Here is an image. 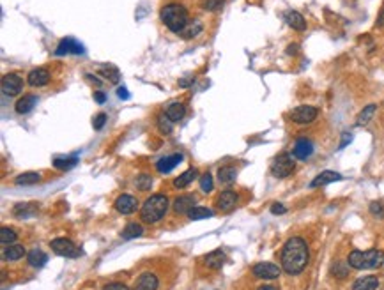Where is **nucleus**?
<instances>
[{"instance_id": "a19ab883", "label": "nucleus", "mask_w": 384, "mask_h": 290, "mask_svg": "<svg viewBox=\"0 0 384 290\" xmlns=\"http://www.w3.org/2000/svg\"><path fill=\"white\" fill-rule=\"evenodd\" d=\"M370 212L377 218H384V205L381 202H372L370 204Z\"/></svg>"}, {"instance_id": "c756f323", "label": "nucleus", "mask_w": 384, "mask_h": 290, "mask_svg": "<svg viewBox=\"0 0 384 290\" xmlns=\"http://www.w3.org/2000/svg\"><path fill=\"white\" fill-rule=\"evenodd\" d=\"M143 234V228L140 226L138 223H127L126 225V228L122 230V239H137V237H140Z\"/></svg>"}, {"instance_id": "e433bc0d", "label": "nucleus", "mask_w": 384, "mask_h": 290, "mask_svg": "<svg viewBox=\"0 0 384 290\" xmlns=\"http://www.w3.org/2000/svg\"><path fill=\"white\" fill-rule=\"evenodd\" d=\"M151 186H153V177L147 176V173H140L137 177V188L140 191H147V189H151Z\"/></svg>"}, {"instance_id": "f03ea898", "label": "nucleus", "mask_w": 384, "mask_h": 290, "mask_svg": "<svg viewBox=\"0 0 384 290\" xmlns=\"http://www.w3.org/2000/svg\"><path fill=\"white\" fill-rule=\"evenodd\" d=\"M159 18L175 34H182L188 25V11L182 4H167L159 11Z\"/></svg>"}, {"instance_id": "1a4fd4ad", "label": "nucleus", "mask_w": 384, "mask_h": 290, "mask_svg": "<svg viewBox=\"0 0 384 290\" xmlns=\"http://www.w3.org/2000/svg\"><path fill=\"white\" fill-rule=\"evenodd\" d=\"M251 273L255 278H262V280H277L282 274V269L278 265L271 264V262H261V264H255L251 267Z\"/></svg>"}, {"instance_id": "79ce46f5", "label": "nucleus", "mask_w": 384, "mask_h": 290, "mask_svg": "<svg viewBox=\"0 0 384 290\" xmlns=\"http://www.w3.org/2000/svg\"><path fill=\"white\" fill-rule=\"evenodd\" d=\"M105 122H106V115L105 113H98L94 117V121H93L94 129H101L103 126H105Z\"/></svg>"}, {"instance_id": "6ab92c4d", "label": "nucleus", "mask_w": 384, "mask_h": 290, "mask_svg": "<svg viewBox=\"0 0 384 290\" xmlns=\"http://www.w3.org/2000/svg\"><path fill=\"white\" fill-rule=\"evenodd\" d=\"M195 207V197L193 195H182L174 200V210L177 214H188Z\"/></svg>"}, {"instance_id": "4468645a", "label": "nucleus", "mask_w": 384, "mask_h": 290, "mask_svg": "<svg viewBox=\"0 0 384 290\" xmlns=\"http://www.w3.org/2000/svg\"><path fill=\"white\" fill-rule=\"evenodd\" d=\"M337 181H342V176H340V173L333 172V170H324V172H321L310 182V188H322V186H327Z\"/></svg>"}, {"instance_id": "37998d69", "label": "nucleus", "mask_w": 384, "mask_h": 290, "mask_svg": "<svg viewBox=\"0 0 384 290\" xmlns=\"http://www.w3.org/2000/svg\"><path fill=\"white\" fill-rule=\"evenodd\" d=\"M351 142H353V134L347 133V131H345V133H342V140H340V149L347 147V145L351 144Z\"/></svg>"}, {"instance_id": "473e14b6", "label": "nucleus", "mask_w": 384, "mask_h": 290, "mask_svg": "<svg viewBox=\"0 0 384 290\" xmlns=\"http://www.w3.org/2000/svg\"><path fill=\"white\" fill-rule=\"evenodd\" d=\"M188 216H190V220H193V221L207 220V218H213V210L207 209V207H197V205H195V207L188 212Z\"/></svg>"}, {"instance_id": "603ef678", "label": "nucleus", "mask_w": 384, "mask_h": 290, "mask_svg": "<svg viewBox=\"0 0 384 290\" xmlns=\"http://www.w3.org/2000/svg\"><path fill=\"white\" fill-rule=\"evenodd\" d=\"M377 25L384 27V9L381 11V14H379V20H377Z\"/></svg>"}, {"instance_id": "6e6552de", "label": "nucleus", "mask_w": 384, "mask_h": 290, "mask_svg": "<svg viewBox=\"0 0 384 290\" xmlns=\"http://www.w3.org/2000/svg\"><path fill=\"white\" fill-rule=\"evenodd\" d=\"M0 85H2V92L6 94V96H18L20 92H22L23 89V80L20 74H14V73H9V74H4L2 76V82H0Z\"/></svg>"}, {"instance_id": "5701e85b", "label": "nucleus", "mask_w": 384, "mask_h": 290, "mask_svg": "<svg viewBox=\"0 0 384 290\" xmlns=\"http://www.w3.org/2000/svg\"><path fill=\"white\" fill-rule=\"evenodd\" d=\"M35 212H38V204H34V202H23V204L14 205L13 209V214L16 218H30Z\"/></svg>"}, {"instance_id": "bb28decb", "label": "nucleus", "mask_w": 384, "mask_h": 290, "mask_svg": "<svg viewBox=\"0 0 384 290\" xmlns=\"http://www.w3.org/2000/svg\"><path fill=\"white\" fill-rule=\"evenodd\" d=\"M27 260H29V264L32 265V267L39 269L48 262V257H46L45 252H41V249H32V252H29V255H27Z\"/></svg>"}, {"instance_id": "ea45409f", "label": "nucleus", "mask_w": 384, "mask_h": 290, "mask_svg": "<svg viewBox=\"0 0 384 290\" xmlns=\"http://www.w3.org/2000/svg\"><path fill=\"white\" fill-rule=\"evenodd\" d=\"M220 7H223V0H204V9L218 11Z\"/></svg>"}, {"instance_id": "a18cd8bd", "label": "nucleus", "mask_w": 384, "mask_h": 290, "mask_svg": "<svg viewBox=\"0 0 384 290\" xmlns=\"http://www.w3.org/2000/svg\"><path fill=\"white\" fill-rule=\"evenodd\" d=\"M271 212L273 214H285L287 212V207L282 204H273L271 205Z\"/></svg>"}, {"instance_id": "aec40b11", "label": "nucleus", "mask_w": 384, "mask_h": 290, "mask_svg": "<svg viewBox=\"0 0 384 290\" xmlns=\"http://www.w3.org/2000/svg\"><path fill=\"white\" fill-rule=\"evenodd\" d=\"M285 22H287V25L294 30H299V32L306 30V20L303 18V14L298 13V11H289V13L285 14Z\"/></svg>"}, {"instance_id": "20e7f679", "label": "nucleus", "mask_w": 384, "mask_h": 290, "mask_svg": "<svg viewBox=\"0 0 384 290\" xmlns=\"http://www.w3.org/2000/svg\"><path fill=\"white\" fill-rule=\"evenodd\" d=\"M347 264L353 269H359V271L361 269H377L384 264V253L379 249H369V252L354 249L347 257Z\"/></svg>"}, {"instance_id": "f704fd0d", "label": "nucleus", "mask_w": 384, "mask_h": 290, "mask_svg": "<svg viewBox=\"0 0 384 290\" xmlns=\"http://www.w3.org/2000/svg\"><path fill=\"white\" fill-rule=\"evenodd\" d=\"M101 74L110 83H117L121 80V74H119L117 67H114V66H101Z\"/></svg>"}, {"instance_id": "c9c22d12", "label": "nucleus", "mask_w": 384, "mask_h": 290, "mask_svg": "<svg viewBox=\"0 0 384 290\" xmlns=\"http://www.w3.org/2000/svg\"><path fill=\"white\" fill-rule=\"evenodd\" d=\"M172 124H174V122L170 121L167 113H159L158 115V128H159V131H161L163 134H170Z\"/></svg>"}, {"instance_id": "4c0bfd02", "label": "nucleus", "mask_w": 384, "mask_h": 290, "mask_svg": "<svg viewBox=\"0 0 384 290\" xmlns=\"http://www.w3.org/2000/svg\"><path fill=\"white\" fill-rule=\"evenodd\" d=\"M213 188H214V182H213L211 173H204V176L200 177V189H202L204 193H209V191H213Z\"/></svg>"}, {"instance_id": "c85d7f7f", "label": "nucleus", "mask_w": 384, "mask_h": 290, "mask_svg": "<svg viewBox=\"0 0 384 290\" xmlns=\"http://www.w3.org/2000/svg\"><path fill=\"white\" fill-rule=\"evenodd\" d=\"M375 112H377V105H369V106H365V108H363L361 112H359L356 124H358V126H367V124H369V122L372 121V117L375 115Z\"/></svg>"}, {"instance_id": "9d476101", "label": "nucleus", "mask_w": 384, "mask_h": 290, "mask_svg": "<svg viewBox=\"0 0 384 290\" xmlns=\"http://www.w3.org/2000/svg\"><path fill=\"white\" fill-rule=\"evenodd\" d=\"M83 51H85V50H83L82 43H78L77 39H73V37H66V39H62V41L59 43L57 50H55V55H57V57H62V55H69V53L82 55Z\"/></svg>"}, {"instance_id": "a878e982", "label": "nucleus", "mask_w": 384, "mask_h": 290, "mask_svg": "<svg viewBox=\"0 0 384 290\" xmlns=\"http://www.w3.org/2000/svg\"><path fill=\"white\" fill-rule=\"evenodd\" d=\"M235 177H237V170L230 165L222 166V168L218 170V181L222 182V184H232V182L235 181Z\"/></svg>"}, {"instance_id": "c03bdc74", "label": "nucleus", "mask_w": 384, "mask_h": 290, "mask_svg": "<svg viewBox=\"0 0 384 290\" xmlns=\"http://www.w3.org/2000/svg\"><path fill=\"white\" fill-rule=\"evenodd\" d=\"M103 290H130L124 283H108L103 287Z\"/></svg>"}, {"instance_id": "3c124183", "label": "nucleus", "mask_w": 384, "mask_h": 290, "mask_svg": "<svg viewBox=\"0 0 384 290\" xmlns=\"http://www.w3.org/2000/svg\"><path fill=\"white\" fill-rule=\"evenodd\" d=\"M191 82H193V78H185V80H181V82H179V85H181V87H188Z\"/></svg>"}, {"instance_id": "2f4dec72", "label": "nucleus", "mask_w": 384, "mask_h": 290, "mask_svg": "<svg viewBox=\"0 0 384 290\" xmlns=\"http://www.w3.org/2000/svg\"><path fill=\"white\" fill-rule=\"evenodd\" d=\"M78 158L77 156H67V158H55L53 166L59 170H71L73 166H77Z\"/></svg>"}, {"instance_id": "09e8293b", "label": "nucleus", "mask_w": 384, "mask_h": 290, "mask_svg": "<svg viewBox=\"0 0 384 290\" xmlns=\"http://www.w3.org/2000/svg\"><path fill=\"white\" fill-rule=\"evenodd\" d=\"M298 51H299L298 45H290V48L287 50V53H289V55H296V53H298Z\"/></svg>"}, {"instance_id": "ddd939ff", "label": "nucleus", "mask_w": 384, "mask_h": 290, "mask_svg": "<svg viewBox=\"0 0 384 290\" xmlns=\"http://www.w3.org/2000/svg\"><path fill=\"white\" fill-rule=\"evenodd\" d=\"M159 281L156 278V274L153 273H142L135 281V288L133 290H158Z\"/></svg>"}, {"instance_id": "8fccbe9b", "label": "nucleus", "mask_w": 384, "mask_h": 290, "mask_svg": "<svg viewBox=\"0 0 384 290\" xmlns=\"http://www.w3.org/2000/svg\"><path fill=\"white\" fill-rule=\"evenodd\" d=\"M257 290H278V288L275 287V285H261Z\"/></svg>"}, {"instance_id": "a211bd4d", "label": "nucleus", "mask_w": 384, "mask_h": 290, "mask_svg": "<svg viewBox=\"0 0 384 290\" xmlns=\"http://www.w3.org/2000/svg\"><path fill=\"white\" fill-rule=\"evenodd\" d=\"M35 103H38V96H34V94H25L23 98H20L18 101L14 103V110L16 113L20 115H25L34 110Z\"/></svg>"}, {"instance_id": "49530a36", "label": "nucleus", "mask_w": 384, "mask_h": 290, "mask_svg": "<svg viewBox=\"0 0 384 290\" xmlns=\"http://www.w3.org/2000/svg\"><path fill=\"white\" fill-rule=\"evenodd\" d=\"M94 99H96V103H99V105H103V103L106 101V96L101 92V90H96V92H94Z\"/></svg>"}, {"instance_id": "7ed1b4c3", "label": "nucleus", "mask_w": 384, "mask_h": 290, "mask_svg": "<svg viewBox=\"0 0 384 290\" xmlns=\"http://www.w3.org/2000/svg\"><path fill=\"white\" fill-rule=\"evenodd\" d=\"M169 210V198L161 193L151 195L140 209V218L145 223H158Z\"/></svg>"}, {"instance_id": "412c9836", "label": "nucleus", "mask_w": 384, "mask_h": 290, "mask_svg": "<svg viewBox=\"0 0 384 290\" xmlns=\"http://www.w3.org/2000/svg\"><path fill=\"white\" fill-rule=\"evenodd\" d=\"M204 262H206V265L211 269H222L223 264H225V253H223L222 249H214V252L207 253V255L204 257Z\"/></svg>"}, {"instance_id": "423d86ee", "label": "nucleus", "mask_w": 384, "mask_h": 290, "mask_svg": "<svg viewBox=\"0 0 384 290\" xmlns=\"http://www.w3.org/2000/svg\"><path fill=\"white\" fill-rule=\"evenodd\" d=\"M294 168H296L294 156H290V154H280L277 160L273 161V165H271V173L278 179H285L294 172Z\"/></svg>"}, {"instance_id": "72a5a7b5", "label": "nucleus", "mask_w": 384, "mask_h": 290, "mask_svg": "<svg viewBox=\"0 0 384 290\" xmlns=\"http://www.w3.org/2000/svg\"><path fill=\"white\" fill-rule=\"evenodd\" d=\"M16 232L13 228H9V226H2L0 228V244L2 246H9L13 244V242L16 241Z\"/></svg>"}, {"instance_id": "39448f33", "label": "nucleus", "mask_w": 384, "mask_h": 290, "mask_svg": "<svg viewBox=\"0 0 384 290\" xmlns=\"http://www.w3.org/2000/svg\"><path fill=\"white\" fill-rule=\"evenodd\" d=\"M50 246H51V249H53V253H57L59 257L78 258L82 255V249H80L71 239H66V237H57V239L51 241Z\"/></svg>"}, {"instance_id": "f8f14e48", "label": "nucleus", "mask_w": 384, "mask_h": 290, "mask_svg": "<svg viewBox=\"0 0 384 290\" xmlns=\"http://www.w3.org/2000/svg\"><path fill=\"white\" fill-rule=\"evenodd\" d=\"M115 209H117L121 214H133L135 210L138 209V200L133 197V195L124 193L115 200Z\"/></svg>"}, {"instance_id": "4be33fe9", "label": "nucleus", "mask_w": 384, "mask_h": 290, "mask_svg": "<svg viewBox=\"0 0 384 290\" xmlns=\"http://www.w3.org/2000/svg\"><path fill=\"white\" fill-rule=\"evenodd\" d=\"M2 257H4V260H7V262L9 260L16 262V260H20V258L25 257V248H23L22 244H9L4 248Z\"/></svg>"}, {"instance_id": "f3484780", "label": "nucleus", "mask_w": 384, "mask_h": 290, "mask_svg": "<svg viewBox=\"0 0 384 290\" xmlns=\"http://www.w3.org/2000/svg\"><path fill=\"white\" fill-rule=\"evenodd\" d=\"M181 161H182V154H172V156L161 158V160L156 163V168H158V172H159V173H169V172H172V170H174L175 166H177Z\"/></svg>"}, {"instance_id": "cd10ccee", "label": "nucleus", "mask_w": 384, "mask_h": 290, "mask_svg": "<svg viewBox=\"0 0 384 290\" xmlns=\"http://www.w3.org/2000/svg\"><path fill=\"white\" fill-rule=\"evenodd\" d=\"M167 115H169L172 122H179L186 115L185 105L182 103H172V105H169V108H167Z\"/></svg>"}, {"instance_id": "dca6fc26", "label": "nucleus", "mask_w": 384, "mask_h": 290, "mask_svg": "<svg viewBox=\"0 0 384 290\" xmlns=\"http://www.w3.org/2000/svg\"><path fill=\"white\" fill-rule=\"evenodd\" d=\"M239 197L237 193L230 191V189H227V191H223L222 195L218 197V209L222 210V212H229L235 207V204H237Z\"/></svg>"}, {"instance_id": "393cba45", "label": "nucleus", "mask_w": 384, "mask_h": 290, "mask_svg": "<svg viewBox=\"0 0 384 290\" xmlns=\"http://www.w3.org/2000/svg\"><path fill=\"white\" fill-rule=\"evenodd\" d=\"M195 177H197V168H188L185 173H181V176L175 179L174 186L177 189H182V188H186V186H190L191 182L195 181Z\"/></svg>"}, {"instance_id": "2eb2a0df", "label": "nucleus", "mask_w": 384, "mask_h": 290, "mask_svg": "<svg viewBox=\"0 0 384 290\" xmlns=\"http://www.w3.org/2000/svg\"><path fill=\"white\" fill-rule=\"evenodd\" d=\"M27 82H29V85H32V87L48 85V83H50V73H48V69H45V67L32 69L29 73V76H27Z\"/></svg>"}, {"instance_id": "f257e3e1", "label": "nucleus", "mask_w": 384, "mask_h": 290, "mask_svg": "<svg viewBox=\"0 0 384 290\" xmlns=\"http://www.w3.org/2000/svg\"><path fill=\"white\" fill-rule=\"evenodd\" d=\"M308 258H310V252H308V244L303 237H290L283 244L282 255H280L282 269L290 276L303 273V269L308 265Z\"/></svg>"}, {"instance_id": "b1692460", "label": "nucleus", "mask_w": 384, "mask_h": 290, "mask_svg": "<svg viewBox=\"0 0 384 290\" xmlns=\"http://www.w3.org/2000/svg\"><path fill=\"white\" fill-rule=\"evenodd\" d=\"M379 278L377 276H363L353 283V290H377Z\"/></svg>"}, {"instance_id": "0eeeda50", "label": "nucleus", "mask_w": 384, "mask_h": 290, "mask_svg": "<svg viewBox=\"0 0 384 290\" xmlns=\"http://www.w3.org/2000/svg\"><path fill=\"white\" fill-rule=\"evenodd\" d=\"M317 115H319V110L315 108V106L301 105V106H298V108L292 110L290 119L296 122V124H310V122H314L315 119H317Z\"/></svg>"}, {"instance_id": "7c9ffc66", "label": "nucleus", "mask_w": 384, "mask_h": 290, "mask_svg": "<svg viewBox=\"0 0 384 290\" xmlns=\"http://www.w3.org/2000/svg\"><path fill=\"white\" fill-rule=\"evenodd\" d=\"M41 181V176H39L38 172H27V173H22V176H18L14 179V182L18 186H30V184H35V182Z\"/></svg>"}, {"instance_id": "58836bf2", "label": "nucleus", "mask_w": 384, "mask_h": 290, "mask_svg": "<svg viewBox=\"0 0 384 290\" xmlns=\"http://www.w3.org/2000/svg\"><path fill=\"white\" fill-rule=\"evenodd\" d=\"M186 34H182L185 35L186 39H191V37H195V35H198L200 32H202V23L200 22H195V25H191L190 29H186L185 30Z\"/></svg>"}, {"instance_id": "de8ad7c7", "label": "nucleus", "mask_w": 384, "mask_h": 290, "mask_svg": "<svg viewBox=\"0 0 384 290\" xmlns=\"http://www.w3.org/2000/svg\"><path fill=\"white\" fill-rule=\"evenodd\" d=\"M117 96L121 98V99H130V92L126 90V87H119V90H117Z\"/></svg>"}, {"instance_id": "9b49d317", "label": "nucleus", "mask_w": 384, "mask_h": 290, "mask_svg": "<svg viewBox=\"0 0 384 290\" xmlns=\"http://www.w3.org/2000/svg\"><path fill=\"white\" fill-rule=\"evenodd\" d=\"M312 154H314V144H312V140H308V138H298V140L294 142L292 156H294L296 160L306 161Z\"/></svg>"}]
</instances>
